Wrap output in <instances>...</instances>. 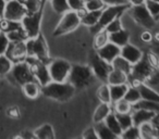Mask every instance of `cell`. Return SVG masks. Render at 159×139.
I'll list each match as a JSON object with an SVG mask.
<instances>
[{"instance_id": "cell-2", "label": "cell", "mask_w": 159, "mask_h": 139, "mask_svg": "<svg viewBox=\"0 0 159 139\" xmlns=\"http://www.w3.org/2000/svg\"><path fill=\"white\" fill-rule=\"evenodd\" d=\"M95 78L91 66L72 65L66 82L70 83L74 88H85L89 86Z\"/></svg>"}, {"instance_id": "cell-7", "label": "cell", "mask_w": 159, "mask_h": 139, "mask_svg": "<svg viewBox=\"0 0 159 139\" xmlns=\"http://www.w3.org/2000/svg\"><path fill=\"white\" fill-rule=\"evenodd\" d=\"M25 61L30 64L33 72L35 80L40 86H45V85L49 84L51 82L50 73H49L48 66L46 65V63L39 61V60L35 59L33 57H26Z\"/></svg>"}, {"instance_id": "cell-26", "label": "cell", "mask_w": 159, "mask_h": 139, "mask_svg": "<svg viewBox=\"0 0 159 139\" xmlns=\"http://www.w3.org/2000/svg\"><path fill=\"white\" fill-rule=\"evenodd\" d=\"M104 122H105V124L108 126V128L111 130V132H115L118 137L121 136V134H122L123 130H122L121 126H120V124H119V122H118V119H117V117H116V114H115L113 111L109 113L108 116L105 119Z\"/></svg>"}, {"instance_id": "cell-15", "label": "cell", "mask_w": 159, "mask_h": 139, "mask_svg": "<svg viewBox=\"0 0 159 139\" xmlns=\"http://www.w3.org/2000/svg\"><path fill=\"white\" fill-rule=\"evenodd\" d=\"M120 50H121L120 47H118L117 45L112 44V42L108 41L105 46H102V48L97 49L96 52H97V54L99 55L104 61L111 64V62H112L118 55H120Z\"/></svg>"}, {"instance_id": "cell-45", "label": "cell", "mask_w": 159, "mask_h": 139, "mask_svg": "<svg viewBox=\"0 0 159 139\" xmlns=\"http://www.w3.org/2000/svg\"><path fill=\"white\" fill-rule=\"evenodd\" d=\"M82 138L83 139H99V137H98V135H97V132H96L95 128H94V127H89V128H87V129L84 132Z\"/></svg>"}, {"instance_id": "cell-41", "label": "cell", "mask_w": 159, "mask_h": 139, "mask_svg": "<svg viewBox=\"0 0 159 139\" xmlns=\"http://www.w3.org/2000/svg\"><path fill=\"white\" fill-rule=\"evenodd\" d=\"M144 5H145V7L147 8V10L155 20L159 19V2L152 1V0H145Z\"/></svg>"}, {"instance_id": "cell-39", "label": "cell", "mask_w": 159, "mask_h": 139, "mask_svg": "<svg viewBox=\"0 0 159 139\" xmlns=\"http://www.w3.org/2000/svg\"><path fill=\"white\" fill-rule=\"evenodd\" d=\"M52 8L57 13L63 14L70 10L68 5V0H50Z\"/></svg>"}, {"instance_id": "cell-61", "label": "cell", "mask_w": 159, "mask_h": 139, "mask_svg": "<svg viewBox=\"0 0 159 139\" xmlns=\"http://www.w3.org/2000/svg\"><path fill=\"white\" fill-rule=\"evenodd\" d=\"M0 33H1V32H0Z\"/></svg>"}, {"instance_id": "cell-35", "label": "cell", "mask_w": 159, "mask_h": 139, "mask_svg": "<svg viewBox=\"0 0 159 139\" xmlns=\"http://www.w3.org/2000/svg\"><path fill=\"white\" fill-rule=\"evenodd\" d=\"M22 2L26 9L27 14L36 13V12L40 11L42 0H22Z\"/></svg>"}, {"instance_id": "cell-57", "label": "cell", "mask_w": 159, "mask_h": 139, "mask_svg": "<svg viewBox=\"0 0 159 139\" xmlns=\"http://www.w3.org/2000/svg\"><path fill=\"white\" fill-rule=\"evenodd\" d=\"M76 139H83V138H82V137H81V138H76Z\"/></svg>"}, {"instance_id": "cell-18", "label": "cell", "mask_w": 159, "mask_h": 139, "mask_svg": "<svg viewBox=\"0 0 159 139\" xmlns=\"http://www.w3.org/2000/svg\"><path fill=\"white\" fill-rule=\"evenodd\" d=\"M77 13L81 16V23L82 24L92 27L97 24L98 20L100 18V14H102V10H99V11H86L85 9H83Z\"/></svg>"}, {"instance_id": "cell-1", "label": "cell", "mask_w": 159, "mask_h": 139, "mask_svg": "<svg viewBox=\"0 0 159 139\" xmlns=\"http://www.w3.org/2000/svg\"><path fill=\"white\" fill-rule=\"evenodd\" d=\"M75 88L69 82H53L40 87V93L43 96L57 101H68L73 97Z\"/></svg>"}, {"instance_id": "cell-46", "label": "cell", "mask_w": 159, "mask_h": 139, "mask_svg": "<svg viewBox=\"0 0 159 139\" xmlns=\"http://www.w3.org/2000/svg\"><path fill=\"white\" fill-rule=\"evenodd\" d=\"M105 6H121V5H130L129 0H102Z\"/></svg>"}, {"instance_id": "cell-20", "label": "cell", "mask_w": 159, "mask_h": 139, "mask_svg": "<svg viewBox=\"0 0 159 139\" xmlns=\"http://www.w3.org/2000/svg\"><path fill=\"white\" fill-rule=\"evenodd\" d=\"M129 39H130L129 32L124 31V29H120V31L116 32V33L109 34V41L117 45V46L120 47V48L125 46V45H128Z\"/></svg>"}, {"instance_id": "cell-56", "label": "cell", "mask_w": 159, "mask_h": 139, "mask_svg": "<svg viewBox=\"0 0 159 139\" xmlns=\"http://www.w3.org/2000/svg\"><path fill=\"white\" fill-rule=\"evenodd\" d=\"M152 1H157V2H159V0H152Z\"/></svg>"}, {"instance_id": "cell-13", "label": "cell", "mask_w": 159, "mask_h": 139, "mask_svg": "<svg viewBox=\"0 0 159 139\" xmlns=\"http://www.w3.org/2000/svg\"><path fill=\"white\" fill-rule=\"evenodd\" d=\"M27 14L26 9L24 5L20 0H10L6 5L5 13L3 18L9 21H16V22H21L23 18Z\"/></svg>"}, {"instance_id": "cell-27", "label": "cell", "mask_w": 159, "mask_h": 139, "mask_svg": "<svg viewBox=\"0 0 159 139\" xmlns=\"http://www.w3.org/2000/svg\"><path fill=\"white\" fill-rule=\"evenodd\" d=\"M123 99L125 100V101H128L129 103H131L132 106L136 103V102H139V100L142 99L141 93H139V88H137L136 85H135V86L134 85H131V86L128 87Z\"/></svg>"}, {"instance_id": "cell-50", "label": "cell", "mask_w": 159, "mask_h": 139, "mask_svg": "<svg viewBox=\"0 0 159 139\" xmlns=\"http://www.w3.org/2000/svg\"><path fill=\"white\" fill-rule=\"evenodd\" d=\"M142 40L145 42H150L152 39V34L149 33V32H144V33H142V36H141Z\"/></svg>"}, {"instance_id": "cell-14", "label": "cell", "mask_w": 159, "mask_h": 139, "mask_svg": "<svg viewBox=\"0 0 159 139\" xmlns=\"http://www.w3.org/2000/svg\"><path fill=\"white\" fill-rule=\"evenodd\" d=\"M13 63L25 61L27 57L25 41H10L8 49L5 53Z\"/></svg>"}, {"instance_id": "cell-22", "label": "cell", "mask_w": 159, "mask_h": 139, "mask_svg": "<svg viewBox=\"0 0 159 139\" xmlns=\"http://www.w3.org/2000/svg\"><path fill=\"white\" fill-rule=\"evenodd\" d=\"M128 87H129L128 84L109 85V89H110V97H111V103L123 99Z\"/></svg>"}, {"instance_id": "cell-60", "label": "cell", "mask_w": 159, "mask_h": 139, "mask_svg": "<svg viewBox=\"0 0 159 139\" xmlns=\"http://www.w3.org/2000/svg\"><path fill=\"white\" fill-rule=\"evenodd\" d=\"M85 1H86V0H85Z\"/></svg>"}, {"instance_id": "cell-19", "label": "cell", "mask_w": 159, "mask_h": 139, "mask_svg": "<svg viewBox=\"0 0 159 139\" xmlns=\"http://www.w3.org/2000/svg\"><path fill=\"white\" fill-rule=\"evenodd\" d=\"M107 84L108 85H122L128 84L129 85V75L121 71H118L112 68L108 74L107 77Z\"/></svg>"}, {"instance_id": "cell-11", "label": "cell", "mask_w": 159, "mask_h": 139, "mask_svg": "<svg viewBox=\"0 0 159 139\" xmlns=\"http://www.w3.org/2000/svg\"><path fill=\"white\" fill-rule=\"evenodd\" d=\"M89 60H91V65L89 66H91L95 77L100 80L102 82L107 83L108 74H109V72L112 70L111 64L104 61V60L97 54V52H94L93 54L91 55Z\"/></svg>"}, {"instance_id": "cell-38", "label": "cell", "mask_w": 159, "mask_h": 139, "mask_svg": "<svg viewBox=\"0 0 159 139\" xmlns=\"http://www.w3.org/2000/svg\"><path fill=\"white\" fill-rule=\"evenodd\" d=\"M122 138L124 139H139L141 138V132H139V127L135 125H132L131 127L126 128L121 134Z\"/></svg>"}, {"instance_id": "cell-47", "label": "cell", "mask_w": 159, "mask_h": 139, "mask_svg": "<svg viewBox=\"0 0 159 139\" xmlns=\"http://www.w3.org/2000/svg\"><path fill=\"white\" fill-rule=\"evenodd\" d=\"M150 124H152V127L155 128L156 134H157L158 139H159V113H156V114H155V116L152 117V121H150Z\"/></svg>"}, {"instance_id": "cell-44", "label": "cell", "mask_w": 159, "mask_h": 139, "mask_svg": "<svg viewBox=\"0 0 159 139\" xmlns=\"http://www.w3.org/2000/svg\"><path fill=\"white\" fill-rule=\"evenodd\" d=\"M9 44H10V40H9V38H8L7 34L1 32V33H0V55L5 54Z\"/></svg>"}, {"instance_id": "cell-43", "label": "cell", "mask_w": 159, "mask_h": 139, "mask_svg": "<svg viewBox=\"0 0 159 139\" xmlns=\"http://www.w3.org/2000/svg\"><path fill=\"white\" fill-rule=\"evenodd\" d=\"M68 5L70 10L79 12L85 9V0H68Z\"/></svg>"}, {"instance_id": "cell-59", "label": "cell", "mask_w": 159, "mask_h": 139, "mask_svg": "<svg viewBox=\"0 0 159 139\" xmlns=\"http://www.w3.org/2000/svg\"><path fill=\"white\" fill-rule=\"evenodd\" d=\"M1 19H2V18H1V16H0V20H1Z\"/></svg>"}, {"instance_id": "cell-54", "label": "cell", "mask_w": 159, "mask_h": 139, "mask_svg": "<svg viewBox=\"0 0 159 139\" xmlns=\"http://www.w3.org/2000/svg\"><path fill=\"white\" fill-rule=\"evenodd\" d=\"M156 38H157V39H158V40H159V34H157V36H156Z\"/></svg>"}, {"instance_id": "cell-23", "label": "cell", "mask_w": 159, "mask_h": 139, "mask_svg": "<svg viewBox=\"0 0 159 139\" xmlns=\"http://www.w3.org/2000/svg\"><path fill=\"white\" fill-rule=\"evenodd\" d=\"M111 66H112V68H115V70L123 72V73H125L126 75H130L133 65L129 61H126L123 57L118 55V57L111 62Z\"/></svg>"}, {"instance_id": "cell-29", "label": "cell", "mask_w": 159, "mask_h": 139, "mask_svg": "<svg viewBox=\"0 0 159 139\" xmlns=\"http://www.w3.org/2000/svg\"><path fill=\"white\" fill-rule=\"evenodd\" d=\"M135 109H142V110L152 111V112H155V113H159V103L141 99L139 102H136V103L132 106V110H135Z\"/></svg>"}, {"instance_id": "cell-42", "label": "cell", "mask_w": 159, "mask_h": 139, "mask_svg": "<svg viewBox=\"0 0 159 139\" xmlns=\"http://www.w3.org/2000/svg\"><path fill=\"white\" fill-rule=\"evenodd\" d=\"M105 31L108 34H112L116 33V32L122 29V24H121V20L119 18H116L115 20H112L106 27H105Z\"/></svg>"}, {"instance_id": "cell-53", "label": "cell", "mask_w": 159, "mask_h": 139, "mask_svg": "<svg viewBox=\"0 0 159 139\" xmlns=\"http://www.w3.org/2000/svg\"><path fill=\"white\" fill-rule=\"evenodd\" d=\"M12 139H22V138H21V137L19 136V137H16V138H12Z\"/></svg>"}, {"instance_id": "cell-33", "label": "cell", "mask_w": 159, "mask_h": 139, "mask_svg": "<svg viewBox=\"0 0 159 139\" xmlns=\"http://www.w3.org/2000/svg\"><path fill=\"white\" fill-rule=\"evenodd\" d=\"M12 66H13V62L7 55H0V76L8 75L12 70Z\"/></svg>"}, {"instance_id": "cell-31", "label": "cell", "mask_w": 159, "mask_h": 139, "mask_svg": "<svg viewBox=\"0 0 159 139\" xmlns=\"http://www.w3.org/2000/svg\"><path fill=\"white\" fill-rule=\"evenodd\" d=\"M139 132H141V138L139 139H158L156 130L152 127L150 122L139 126Z\"/></svg>"}, {"instance_id": "cell-37", "label": "cell", "mask_w": 159, "mask_h": 139, "mask_svg": "<svg viewBox=\"0 0 159 139\" xmlns=\"http://www.w3.org/2000/svg\"><path fill=\"white\" fill-rule=\"evenodd\" d=\"M97 97L102 103H111L110 89L108 84H104L99 87V89L97 90Z\"/></svg>"}, {"instance_id": "cell-16", "label": "cell", "mask_w": 159, "mask_h": 139, "mask_svg": "<svg viewBox=\"0 0 159 139\" xmlns=\"http://www.w3.org/2000/svg\"><path fill=\"white\" fill-rule=\"evenodd\" d=\"M120 55L123 57L126 61H129L131 64H135L142 59L143 57V53L141 52L139 49H137L136 47L132 46V45L128 44L125 46L121 47V50H120Z\"/></svg>"}, {"instance_id": "cell-51", "label": "cell", "mask_w": 159, "mask_h": 139, "mask_svg": "<svg viewBox=\"0 0 159 139\" xmlns=\"http://www.w3.org/2000/svg\"><path fill=\"white\" fill-rule=\"evenodd\" d=\"M6 5H7V1H6V0H0V16H1V18H3Z\"/></svg>"}, {"instance_id": "cell-9", "label": "cell", "mask_w": 159, "mask_h": 139, "mask_svg": "<svg viewBox=\"0 0 159 139\" xmlns=\"http://www.w3.org/2000/svg\"><path fill=\"white\" fill-rule=\"evenodd\" d=\"M152 73V64L150 63V61L146 58L142 57V59L139 60L137 63L133 64L132 66V71H131L129 78H133L134 83L139 84V83H143L144 80L150 77Z\"/></svg>"}, {"instance_id": "cell-32", "label": "cell", "mask_w": 159, "mask_h": 139, "mask_svg": "<svg viewBox=\"0 0 159 139\" xmlns=\"http://www.w3.org/2000/svg\"><path fill=\"white\" fill-rule=\"evenodd\" d=\"M122 130H125L126 128L131 127L133 125V119L132 113H115Z\"/></svg>"}, {"instance_id": "cell-28", "label": "cell", "mask_w": 159, "mask_h": 139, "mask_svg": "<svg viewBox=\"0 0 159 139\" xmlns=\"http://www.w3.org/2000/svg\"><path fill=\"white\" fill-rule=\"evenodd\" d=\"M40 87L42 86L36 80H34V82H29L26 84H24L22 86V88L26 97L34 99V98H36L40 93Z\"/></svg>"}, {"instance_id": "cell-49", "label": "cell", "mask_w": 159, "mask_h": 139, "mask_svg": "<svg viewBox=\"0 0 159 139\" xmlns=\"http://www.w3.org/2000/svg\"><path fill=\"white\" fill-rule=\"evenodd\" d=\"M20 137L22 139H38L37 137L35 136L34 132H21Z\"/></svg>"}, {"instance_id": "cell-55", "label": "cell", "mask_w": 159, "mask_h": 139, "mask_svg": "<svg viewBox=\"0 0 159 139\" xmlns=\"http://www.w3.org/2000/svg\"><path fill=\"white\" fill-rule=\"evenodd\" d=\"M117 139H124V138H122V137H118Z\"/></svg>"}, {"instance_id": "cell-6", "label": "cell", "mask_w": 159, "mask_h": 139, "mask_svg": "<svg viewBox=\"0 0 159 139\" xmlns=\"http://www.w3.org/2000/svg\"><path fill=\"white\" fill-rule=\"evenodd\" d=\"M81 24V16L76 11L69 10L66 13H63L61 20H60L58 26L56 27L53 35L60 36L63 34H68L70 32L77 28V26Z\"/></svg>"}, {"instance_id": "cell-24", "label": "cell", "mask_w": 159, "mask_h": 139, "mask_svg": "<svg viewBox=\"0 0 159 139\" xmlns=\"http://www.w3.org/2000/svg\"><path fill=\"white\" fill-rule=\"evenodd\" d=\"M112 112V108H111V103H102L98 106L96 109L95 113H94V123H99V122H104L105 119L108 116V114Z\"/></svg>"}, {"instance_id": "cell-25", "label": "cell", "mask_w": 159, "mask_h": 139, "mask_svg": "<svg viewBox=\"0 0 159 139\" xmlns=\"http://www.w3.org/2000/svg\"><path fill=\"white\" fill-rule=\"evenodd\" d=\"M96 132H97L99 139H117L118 136L113 132H111L108 128V126L105 124V122H99V123H95Z\"/></svg>"}, {"instance_id": "cell-3", "label": "cell", "mask_w": 159, "mask_h": 139, "mask_svg": "<svg viewBox=\"0 0 159 139\" xmlns=\"http://www.w3.org/2000/svg\"><path fill=\"white\" fill-rule=\"evenodd\" d=\"M8 75H9L10 80L19 86H23L26 83L36 80L35 76L32 72L31 66L26 61L18 62L14 64Z\"/></svg>"}, {"instance_id": "cell-40", "label": "cell", "mask_w": 159, "mask_h": 139, "mask_svg": "<svg viewBox=\"0 0 159 139\" xmlns=\"http://www.w3.org/2000/svg\"><path fill=\"white\" fill-rule=\"evenodd\" d=\"M106 7L102 0H86L85 1V10L86 11H99Z\"/></svg>"}, {"instance_id": "cell-58", "label": "cell", "mask_w": 159, "mask_h": 139, "mask_svg": "<svg viewBox=\"0 0 159 139\" xmlns=\"http://www.w3.org/2000/svg\"><path fill=\"white\" fill-rule=\"evenodd\" d=\"M6 1H7V2H8V1H10V0H6Z\"/></svg>"}, {"instance_id": "cell-30", "label": "cell", "mask_w": 159, "mask_h": 139, "mask_svg": "<svg viewBox=\"0 0 159 139\" xmlns=\"http://www.w3.org/2000/svg\"><path fill=\"white\" fill-rule=\"evenodd\" d=\"M34 134L38 139H55V132L49 124H45V125L38 127L34 132Z\"/></svg>"}, {"instance_id": "cell-4", "label": "cell", "mask_w": 159, "mask_h": 139, "mask_svg": "<svg viewBox=\"0 0 159 139\" xmlns=\"http://www.w3.org/2000/svg\"><path fill=\"white\" fill-rule=\"evenodd\" d=\"M130 7V5H121V6H106L102 10V14L98 20L97 24L91 27V32L94 34L98 33L99 31L104 29L109 23L116 18H119L122 14V12Z\"/></svg>"}, {"instance_id": "cell-5", "label": "cell", "mask_w": 159, "mask_h": 139, "mask_svg": "<svg viewBox=\"0 0 159 139\" xmlns=\"http://www.w3.org/2000/svg\"><path fill=\"white\" fill-rule=\"evenodd\" d=\"M25 45H26L27 57H33L44 63L48 60V48L44 37L40 34L35 38L26 39Z\"/></svg>"}, {"instance_id": "cell-12", "label": "cell", "mask_w": 159, "mask_h": 139, "mask_svg": "<svg viewBox=\"0 0 159 139\" xmlns=\"http://www.w3.org/2000/svg\"><path fill=\"white\" fill-rule=\"evenodd\" d=\"M130 14L134 19L135 22L139 23L141 26L145 27V28H152L156 22V20L152 18L145 5L132 6L130 8Z\"/></svg>"}, {"instance_id": "cell-52", "label": "cell", "mask_w": 159, "mask_h": 139, "mask_svg": "<svg viewBox=\"0 0 159 139\" xmlns=\"http://www.w3.org/2000/svg\"><path fill=\"white\" fill-rule=\"evenodd\" d=\"M131 6H139L145 3V0H129Z\"/></svg>"}, {"instance_id": "cell-8", "label": "cell", "mask_w": 159, "mask_h": 139, "mask_svg": "<svg viewBox=\"0 0 159 139\" xmlns=\"http://www.w3.org/2000/svg\"><path fill=\"white\" fill-rule=\"evenodd\" d=\"M71 64L63 59L53 60L49 63L48 70L51 80L53 82H66L71 71Z\"/></svg>"}, {"instance_id": "cell-36", "label": "cell", "mask_w": 159, "mask_h": 139, "mask_svg": "<svg viewBox=\"0 0 159 139\" xmlns=\"http://www.w3.org/2000/svg\"><path fill=\"white\" fill-rule=\"evenodd\" d=\"M95 40H94V46H95L96 50L99 48H102V46L107 44L109 41V34L107 33L105 29H102L98 33L95 34Z\"/></svg>"}, {"instance_id": "cell-34", "label": "cell", "mask_w": 159, "mask_h": 139, "mask_svg": "<svg viewBox=\"0 0 159 139\" xmlns=\"http://www.w3.org/2000/svg\"><path fill=\"white\" fill-rule=\"evenodd\" d=\"M113 112L115 113H130L132 112V104L129 103L124 99H121L117 102H113Z\"/></svg>"}, {"instance_id": "cell-17", "label": "cell", "mask_w": 159, "mask_h": 139, "mask_svg": "<svg viewBox=\"0 0 159 139\" xmlns=\"http://www.w3.org/2000/svg\"><path fill=\"white\" fill-rule=\"evenodd\" d=\"M132 119H133V125L139 127L141 125L145 123H149L152 119L155 116L156 113L152 112V111H146L142 110V109H135L132 110Z\"/></svg>"}, {"instance_id": "cell-10", "label": "cell", "mask_w": 159, "mask_h": 139, "mask_svg": "<svg viewBox=\"0 0 159 139\" xmlns=\"http://www.w3.org/2000/svg\"><path fill=\"white\" fill-rule=\"evenodd\" d=\"M40 21H42V10L36 13L26 14L24 18L21 20V24L24 29L25 34L29 38H35L39 35V27Z\"/></svg>"}, {"instance_id": "cell-48", "label": "cell", "mask_w": 159, "mask_h": 139, "mask_svg": "<svg viewBox=\"0 0 159 139\" xmlns=\"http://www.w3.org/2000/svg\"><path fill=\"white\" fill-rule=\"evenodd\" d=\"M7 114L9 115V116L13 117V119H16V117H19V115H20V112H19V109L18 108L13 106V108H10L9 110L7 111Z\"/></svg>"}, {"instance_id": "cell-21", "label": "cell", "mask_w": 159, "mask_h": 139, "mask_svg": "<svg viewBox=\"0 0 159 139\" xmlns=\"http://www.w3.org/2000/svg\"><path fill=\"white\" fill-rule=\"evenodd\" d=\"M136 86L139 90L142 99L159 103V93H157L156 91L152 90V88H149L147 85L143 84V83H139V84H137Z\"/></svg>"}]
</instances>
